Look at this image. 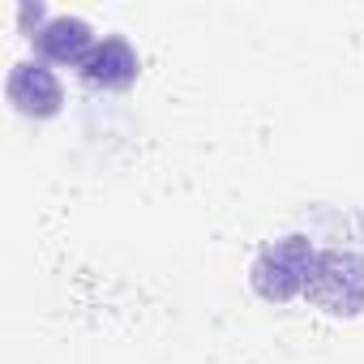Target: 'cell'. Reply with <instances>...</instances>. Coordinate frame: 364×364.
Wrapping results in <instances>:
<instances>
[{
  "mask_svg": "<svg viewBox=\"0 0 364 364\" xmlns=\"http://www.w3.org/2000/svg\"><path fill=\"white\" fill-rule=\"evenodd\" d=\"M304 296L334 313V317H355L364 313V257H351V253H317L313 257V270H309V283H304Z\"/></svg>",
  "mask_w": 364,
  "mask_h": 364,
  "instance_id": "cell-1",
  "label": "cell"
},
{
  "mask_svg": "<svg viewBox=\"0 0 364 364\" xmlns=\"http://www.w3.org/2000/svg\"><path fill=\"white\" fill-rule=\"evenodd\" d=\"M313 249L304 236H287L279 240L274 249H266L253 266V287L262 300H291V296H304V283H309V270H313Z\"/></svg>",
  "mask_w": 364,
  "mask_h": 364,
  "instance_id": "cell-2",
  "label": "cell"
},
{
  "mask_svg": "<svg viewBox=\"0 0 364 364\" xmlns=\"http://www.w3.org/2000/svg\"><path fill=\"white\" fill-rule=\"evenodd\" d=\"M5 90H9V103H14L22 116H35V120L56 116V112H60V103H65V90H60L56 73H52V69H43V65H35V60L14 65L9 86H5Z\"/></svg>",
  "mask_w": 364,
  "mask_h": 364,
  "instance_id": "cell-3",
  "label": "cell"
},
{
  "mask_svg": "<svg viewBox=\"0 0 364 364\" xmlns=\"http://www.w3.org/2000/svg\"><path fill=\"white\" fill-rule=\"evenodd\" d=\"M86 86L95 90H124L133 86L137 77V52L120 39V35H107L103 43H95V52L86 56V65L77 69Z\"/></svg>",
  "mask_w": 364,
  "mask_h": 364,
  "instance_id": "cell-4",
  "label": "cell"
},
{
  "mask_svg": "<svg viewBox=\"0 0 364 364\" xmlns=\"http://www.w3.org/2000/svg\"><path fill=\"white\" fill-rule=\"evenodd\" d=\"M35 48L56 60V65H86V56L95 52V35L82 18H52L39 35H35Z\"/></svg>",
  "mask_w": 364,
  "mask_h": 364,
  "instance_id": "cell-5",
  "label": "cell"
}]
</instances>
